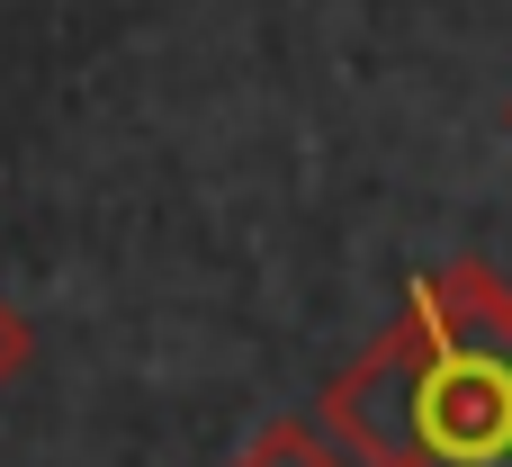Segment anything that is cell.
<instances>
[{
  "mask_svg": "<svg viewBox=\"0 0 512 467\" xmlns=\"http://www.w3.org/2000/svg\"><path fill=\"white\" fill-rule=\"evenodd\" d=\"M414 414L396 467H512V288L486 261L414 270Z\"/></svg>",
  "mask_w": 512,
  "mask_h": 467,
  "instance_id": "obj_1",
  "label": "cell"
},
{
  "mask_svg": "<svg viewBox=\"0 0 512 467\" xmlns=\"http://www.w3.org/2000/svg\"><path fill=\"white\" fill-rule=\"evenodd\" d=\"M414 324L396 315L351 369H333L324 378V396H315V423H324V441L333 450H351L360 467H396L405 450V414H414Z\"/></svg>",
  "mask_w": 512,
  "mask_h": 467,
  "instance_id": "obj_2",
  "label": "cell"
},
{
  "mask_svg": "<svg viewBox=\"0 0 512 467\" xmlns=\"http://www.w3.org/2000/svg\"><path fill=\"white\" fill-rule=\"evenodd\" d=\"M234 467H360V459L333 450L315 414H279V423H261V432L243 441V459H234Z\"/></svg>",
  "mask_w": 512,
  "mask_h": 467,
  "instance_id": "obj_3",
  "label": "cell"
},
{
  "mask_svg": "<svg viewBox=\"0 0 512 467\" xmlns=\"http://www.w3.org/2000/svg\"><path fill=\"white\" fill-rule=\"evenodd\" d=\"M27 360H36V333H27V315H18V306L0 297V387H9V378H18Z\"/></svg>",
  "mask_w": 512,
  "mask_h": 467,
  "instance_id": "obj_4",
  "label": "cell"
},
{
  "mask_svg": "<svg viewBox=\"0 0 512 467\" xmlns=\"http://www.w3.org/2000/svg\"><path fill=\"white\" fill-rule=\"evenodd\" d=\"M504 126H512V108H504Z\"/></svg>",
  "mask_w": 512,
  "mask_h": 467,
  "instance_id": "obj_5",
  "label": "cell"
}]
</instances>
